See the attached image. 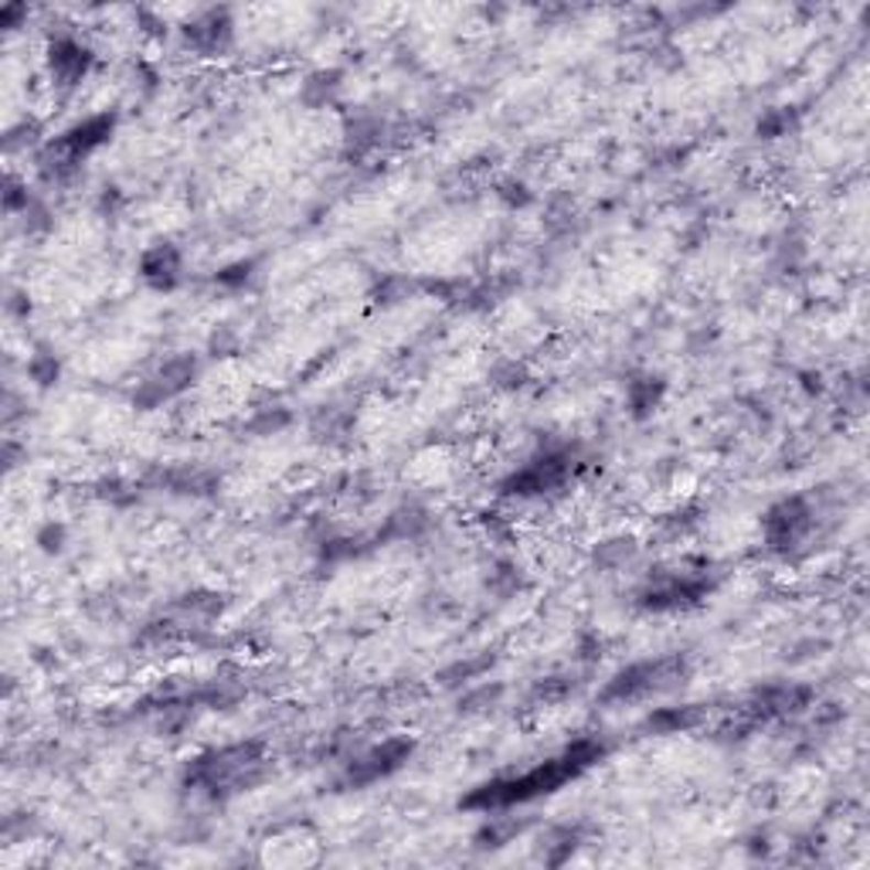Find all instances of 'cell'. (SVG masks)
Wrapping results in <instances>:
<instances>
[{
	"label": "cell",
	"instance_id": "obj_1",
	"mask_svg": "<svg viewBox=\"0 0 870 870\" xmlns=\"http://www.w3.org/2000/svg\"><path fill=\"white\" fill-rule=\"evenodd\" d=\"M602 744L599 741H575L568 744L558 759H551L524 775H513V779H497V782H487L480 785L477 793L466 796L463 806L466 809H507V806H518V803H528V800H537V796H547V793H555V789H562L568 779L581 775L588 765H596L602 759Z\"/></svg>",
	"mask_w": 870,
	"mask_h": 870
},
{
	"label": "cell",
	"instance_id": "obj_2",
	"mask_svg": "<svg viewBox=\"0 0 870 870\" xmlns=\"http://www.w3.org/2000/svg\"><path fill=\"white\" fill-rule=\"evenodd\" d=\"M265 775V755L259 741L246 744H228L208 755L194 759L184 782L191 789H205L211 796H228V793H242V789L255 785Z\"/></svg>",
	"mask_w": 870,
	"mask_h": 870
},
{
	"label": "cell",
	"instance_id": "obj_3",
	"mask_svg": "<svg viewBox=\"0 0 870 870\" xmlns=\"http://www.w3.org/2000/svg\"><path fill=\"white\" fill-rule=\"evenodd\" d=\"M690 677V663L687 656L674 653V656H656V660H643L626 666L622 674H616L606 690H602V704H629V700H646L653 694H666L681 687Z\"/></svg>",
	"mask_w": 870,
	"mask_h": 870
},
{
	"label": "cell",
	"instance_id": "obj_4",
	"mask_svg": "<svg viewBox=\"0 0 870 870\" xmlns=\"http://www.w3.org/2000/svg\"><path fill=\"white\" fill-rule=\"evenodd\" d=\"M112 130H116V116L102 112V116H93V120L65 130L58 140H52L42 150V156H37V167H42L45 181H68L89 153L109 143Z\"/></svg>",
	"mask_w": 870,
	"mask_h": 870
},
{
	"label": "cell",
	"instance_id": "obj_5",
	"mask_svg": "<svg viewBox=\"0 0 870 870\" xmlns=\"http://www.w3.org/2000/svg\"><path fill=\"white\" fill-rule=\"evenodd\" d=\"M572 472V459L565 453H544L537 456L534 463H528L521 472H513V477L503 480V493H513V497H534V493H547V490H558Z\"/></svg>",
	"mask_w": 870,
	"mask_h": 870
},
{
	"label": "cell",
	"instance_id": "obj_6",
	"mask_svg": "<svg viewBox=\"0 0 870 870\" xmlns=\"http://www.w3.org/2000/svg\"><path fill=\"white\" fill-rule=\"evenodd\" d=\"M813 528V510L803 497H789L765 513V537L775 551L793 547Z\"/></svg>",
	"mask_w": 870,
	"mask_h": 870
},
{
	"label": "cell",
	"instance_id": "obj_7",
	"mask_svg": "<svg viewBox=\"0 0 870 870\" xmlns=\"http://www.w3.org/2000/svg\"><path fill=\"white\" fill-rule=\"evenodd\" d=\"M194 378H197V361L187 358V354H181V358H171L150 381H143V388L133 394V402L140 409H156L161 402H167V399H174V394H181Z\"/></svg>",
	"mask_w": 870,
	"mask_h": 870
},
{
	"label": "cell",
	"instance_id": "obj_8",
	"mask_svg": "<svg viewBox=\"0 0 870 870\" xmlns=\"http://www.w3.org/2000/svg\"><path fill=\"white\" fill-rule=\"evenodd\" d=\"M412 748L415 744L409 738H391V741L371 748L368 755L354 759V765L347 772V782L350 785H368V782H378L381 775H391L394 769H402V762H409Z\"/></svg>",
	"mask_w": 870,
	"mask_h": 870
},
{
	"label": "cell",
	"instance_id": "obj_9",
	"mask_svg": "<svg viewBox=\"0 0 870 870\" xmlns=\"http://www.w3.org/2000/svg\"><path fill=\"white\" fill-rule=\"evenodd\" d=\"M710 591L707 578H694V575H670V578H660L656 585H650L643 591V609H687V606H697L704 596Z\"/></svg>",
	"mask_w": 870,
	"mask_h": 870
},
{
	"label": "cell",
	"instance_id": "obj_10",
	"mask_svg": "<svg viewBox=\"0 0 870 870\" xmlns=\"http://www.w3.org/2000/svg\"><path fill=\"white\" fill-rule=\"evenodd\" d=\"M187 45H194L197 52L205 55H218L231 45V18L228 11H205L202 18H194L184 28Z\"/></svg>",
	"mask_w": 870,
	"mask_h": 870
},
{
	"label": "cell",
	"instance_id": "obj_11",
	"mask_svg": "<svg viewBox=\"0 0 870 870\" xmlns=\"http://www.w3.org/2000/svg\"><path fill=\"white\" fill-rule=\"evenodd\" d=\"M89 62H93L89 48L78 45L75 37H58V42L48 48V68H52L58 86H75L78 78L89 72Z\"/></svg>",
	"mask_w": 870,
	"mask_h": 870
},
{
	"label": "cell",
	"instance_id": "obj_12",
	"mask_svg": "<svg viewBox=\"0 0 870 870\" xmlns=\"http://www.w3.org/2000/svg\"><path fill=\"white\" fill-rule=\"evenodd\" d=\"M140 275L153 290H171L181 280V252L167 242L150 246L140 259Z\"/></svg>",
	"mask_w": 870,
	"mask_h": 870
},
{
	"label": "cell",
	"instance_id": "obj_13",
	"mask_svg": "<svg viewBox=\"0 0 870 870\" xmlns=\"http://www.w3.org/2000/svg\"><path fill=\"white\" fill-rule=\"evenodd\" d=\"M700 721H704V707L700 704H687V707L653 710L643 728L653 731V735H681V731H694Z\"/></svg>",
	"mask_w": 870,
	"mask_h": 870
},
{
	"label": "cell",
	"instance_id": "obj_14",
	"mask_svg": "<svg viewBox=\"0 0 870 870\" xmlns=\"http://www.w3.org/2000/svg\"><path fill=\"white\" fill-rule=\"evenodd\" d=\"M632 555H637V541H632V537H616V541H606V544H599V551H596V562H599V565H606V568H616V565L629 562Z\"/></svg>",
	"mask_w": 870,
	"mask_h": 870
},
{
	"label": "cell",
	"instance_id": "obj_15",
	"mask_svg": "<svg viewBox=\"0 0 870 870\" xmlns=\"http://www.w3.org/2000/svg\"><path fill=\"white\" fill-rule=\"evenodd\" d=\"M660 391H663L660 381H637L629 388V405L637 409V415H646L660 402Z\"/></svg>",
	"mask_w": 870,
	"mask_h": 870
},
{
	"label": "cell",
	"instance_id": "obj_16",
	"mask_svg": "<svg viewBox=\"0 0 870 870\" xmlns=\"http://www.w3.org/2000/svg\"><path fill=\"white\" fill-rule=\"evenodd\" d=\"M793 112L789 109H769L762 120H759V137L765 140H775V137H785L789 130H793Z\"/></svg>",
	"mask_w": 870,
	"mask_h": 870
},
{
	"label": "cell",
	"instance_id": "obj_17",
	"mask_svg": "<svg viewBox=\"0 0 870 870\" xmlns=\"http://www.w3.org/2000/svg\"><path fill=\"white\" fill-rule=\"evenodd\" d=\"M337 78H340L337 72H320V75H313L309 83H306V89H303V96H306V99H313V93H320V96H316V102H313V106H324V102H327V99L337 93V86H340Z\"/></svg>",
	"mask_w": 870,
	"mask_h": 870
},
{
	"label": "cell",
	"instance_id": "obj_18",
	"mask_svg": "<svg viewBox=\"0 0 870 870\" xmlns=\"http://www.w3.org/2000/svg\"><path fill=\"white\" fill-rule=\"evenodd\" d=\"M28 374H31V381H37V384H55V378H58V361L52 358V354H34L31 365H28Z\"/></svg>",
	"mask_w": 870,
	"mask_h": 870
},
{
	"label": "cell",
	"instance_id": "obj_19",
	"mask_svg": "<svg viewBox=\"0 0 870 870\" xmlns=\"http://www.w3.org/2000/svg\"><path fill=\"white\" fill-rule=\"evenodd\" d=\"M286 422H290V412H283V409H272V412H262V415L252 422V432H262V435H269V432H280Z\"/></svg>",
	"mask_w": 870,
	"mask_h": 870
},
{
	"label": "cell",
	"instance_id": "obj_20",
	"mask_svg": "<svg viewBox=\"0 0 870 870\" xmlns=\"http://www.w3.org/2000/svg\"><path fill=\"white\" fill-rule=\"evenodd\" d=\"M4 205H8V211H18V208H24V211H28V205H31V202H28V191H24V187H21V184H18L14 177L8 181V194H4Z\"/></svg>",
	"mask_w": 870,
	"mask_h": 870
},
{
	"label": "cell",
	"instance_id": "obj_21",
	"mask_svg": "<svg viewBox=\"0 0 870 870\" xmlns=\"http://www.w3.org/2000/svg\"><path fill=\"white\" fill-rule=\"evenodd\" d=\"M568 690H572V687H568L562 677H551V681H544V684L537 687V697H541V700H558V697H565Z\"/></svg>",
	"mask_w": 870,
	"mask_h": 870
},
{
	"label": "cell",
	"instance_id": "obj_22",
	"mask_svg": "<svg viewBox=\"0 0 870 870\" xmlns=\"http://www.w3.org/2000/svg\"><path fill=\"white\" fill-rule=\"evenodd\" d=\"M62 541H65L62 528H45L42 534H37V544H42L45 551H62Z\"/></svg>",
	"mask_w": 870,
	"mask_h": 870
},
{
	"label": "cell",
	"instance_id": "obj_23",
	"mask_svg": "<svg viewBox=\"0 0 870 870\" xmlns=\"http://www.w3.org/2000/svg\"><path fill=\"white\" fill-rule=\"evenodd\" d=\"M242 280H249V265H231L218 272V283H242Z\"/></svg>",
	"mask_w": 870,
	"mask_h": 870
}]
</instances>
